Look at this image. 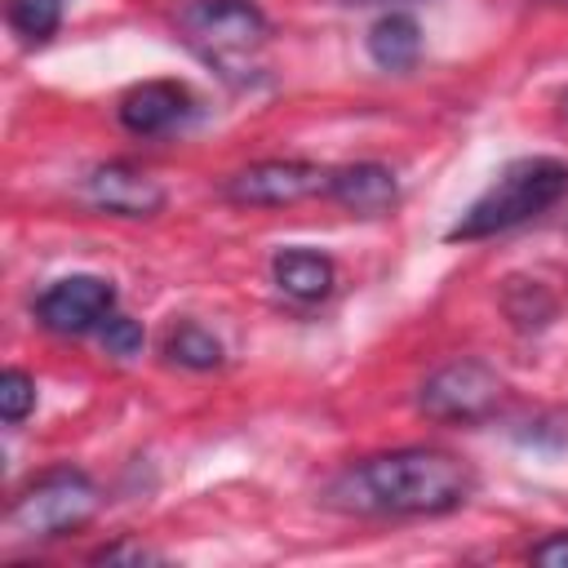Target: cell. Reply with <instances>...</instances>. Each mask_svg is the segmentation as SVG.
<instances>
[{"mask_svg": "<svg viewBox=\"0 0 568 568\" xmlns=\"http://www.w3.org/2000/svg\"><path fill=\"white\" fill-rule=\"evenodd\" d=\"M559 111H564V115H568V93H564V98H559Z\"/></svg>", "mask_w": 568, "mask_h": 568, "instance_id": "19", "label": "cell"}, {"mask_svg": "<svg viewBox=\"0 0 568 568\" xmlns=\"http://www.w3.org/2000/svg\"><path fill=\"white\" fill-rule=\"evenodd\" d=\"M328 200H337L342 209L359 213V217H377L395 204L399 186H395V173L386 164H373V160H359V164H342L328 173Z\"/></svg>", "mask_w": 568, "mask_h": 568, "instance_id": "10", "label": "cell"}, {"mask_svg": "<svg viewBox=\"0 0 568 568\" xmlns=\"http://www.w3.org/2000/svg\"><path fill=\"white\" fill-rule=\"evenodd\" d=\"M191 111H195V98L178 80H146L120 98V124L138 138H160L182 120H191Z\"/></svg>", "mask_w": 568, "mask_h": 568, "instance_id": "9", "label": "cell"}, {"mask_svg": "<svg viewBox=\"0 0 568 568\" xmlns=\"http://www.w3.org/2000/svg\"><path fill=\"white\" fill-rule=\"evenodd\" d=\"M164 355L182 368H217L222 364V342L200 324H178L164 337Z\"/></svg>", "mask_w": 568, "mask_h": 568, "instance_id": "13", "label": "cell"}, {"mask_svg": "<svg viewBox=\"0 0 568 568\" xmlns=\"http://www.w3.org/2000/svg\"><path fill=\"white\" fill-rule=\"evenodd\" d=\"M98 510V488L84 470L58 466L44 470L36 484H27L9 506V528L27 541H53L75 528H84Z\"/></svg>", "mask_w": 568, "mask_h": 568, "instance_id": "3", "label": "cell"}, {"mask_svg": "<svg viewBox=\"0 0 568 568\" xmlns=\"http://www.w3.org/2000/svg\"><path fill=\"white\" fill-rule=\"evenodd\" d=\"M178 31L200 58L231 67L266 40V18L253 0H186L178 9Z\"/></svg>", "mask_w": 568, "mask_h": 568, "instance_id": "4", "label": "cell"}, {"mask_svg": "<svg viewBox=\"0 0 568 568\" xmlns=\"http://www.w3.org/2000/svg\"><path fill=\"white\" fill-rule=\"evenodd\" d=\"M115 311V288L102 275H67L58 284H49L36 302V315L44 328L80 337L89 328H102V320Z\"/></svg>", "mask_w": 568, "mask_h": 568, "instance_id": "7", "label": "cell"}, {"mask_svg": "<svg viewBox=\"0 0 568 568\" xmlns=\"http://www.w3.org/2000/svg\"><path fill=\"white\" fill-rule=\"evenodd\" d=\"M422 53V27L408 13H382L368 27V58L382 71H408Z\"/></svg>", "mask_w": 568, "mask_h": 568, "instance_id": "12", "label": "cell"}, {"mask_svg": "<svg viewBox=\"0 0 568 568\" xmlns=\"http://www.w3.org/2000/svg\"><path fill=\"white\" fill-rule=\"evenodd\" d=\"M532 564H541V568H568V532H555V537L537 541L532 546Z\"/></svg>", "mask_w": 568, "mask_h": 568, "instance_id": "17", "label": "cell"}, {"mask_svg": "<svg viewBox=\"0 0 568 568\" xmlns=\"http://www.w3.org/2000/svg\"><path fill=\"white\" fill-rule=\"evenodd\" d=\"M271 280L293 302H324L337 284V266L315 248H284L271 257Z\"/></svg>", "mask_w": 568, "mask_h": 568, "instance_id": "11", "label": "cell"}, {"mask_svg": "<svg viewBox=\"0 0 568 568\" xmlns=\"http://www.w3.org/2000/svg\"><path fill=\"white\" fill-rule=\"evenodd\" d=\"M93 559H98V564H155L160 555H155V550H142V546H124V541H120V546L98 550Z\"/></svg>", "mask_w": 568, "mask_h": 568, "instance_id": "18", "label": "cell"}, {"mask_svg": "<svg viewBox=\"0 0 568 568\" xmlns=\"http://www.w3.org/2000/svg\"><path fill=\"white\" fill-rule=\"evenodd\" d=\"M62 4L67 0H4V13L27 44H44L62 22Z\"/></svg>", "mask_w": 568, "mask_h": 568, "instance_id": "14", "label": "cell"}, {"mask_svg": "<svg viewBox=\"0 0 568 568\" xmlns=\"http://www.w3.org/2000/svg\"><path fill=\"white\" fill-rule=\"evenodd\" d=\"M84 195H89L93 209L115 213V217H155L164 209V186L151 173H142L124 160L98 164L84 178Z\"/></svg>", "mask_w": 568, "mask_h": 568, "instance_id": "8", "label": "cell"}, {"mask_svg": "<svg viewBox=\"0 0 568 568\" xmlns=\"http://www.w3.org/2000/svg\"><path fill=\"white\" fill-rule=\"evenodd\" d=\"M564 195H568V164L564 160H555V155L510 160L497 173V182L448 226V240H484V235L510 231V226L546 213Z\"/></svg>", "mask_w": 568, "mask_h": 568, "instance_id": "2", "label": "cell"}, {"mask_svg": "<svg viewBox=\"0 0 568 568\" xmlns=\"http://www.w3.org/2000/svg\"><path fill=\"white\" fill-rule=\"evenodd\" d=\"M351 4H377V0H351Z\"/></svg>", "mask_w": 568, "mask_h": 568, "instance_id": "20", "label": "cell"}, {"mask_svg": "<svg viewBox=\"0 0 568 568\" xmlns=\"http://www.w3.org/2000/svg\"><path fill=\"white\" fill-rule=\"evenodd\" d=\"M501 404V377L484 359H453L422 382L417 408L430 422H484Z\"/></svg>", "mask_w": 568, "mask_h": 568, "instance_id": "5", "label": "cell"}, {"mask_svg": "<svg viewBox=\"0 0 568 568\" xmlns=\"http://www.w3.org/2000/svg\"><path fill=\"white\" fill-rule=\"evenodd\" d=\"M324 191H328V169L311 160H257L235 178H226V200L248 209H284Z\"/></svg>", "mask_w": 568, "mask_h": 568, "instance_id": "6", "label": "cell"}, {"mask_svg": "<svg viewBox=\"0 0 568 568\" xmlns=\"http://www.w3.org/2000/svg\"><path fill=\"white\" fill-rule=\"evenodd\" d=\"M31 408H36V382L22 368H4L0 373V417L9 426H18Z\"/></svg>", "mask_w": 568, "mask_h": 568, "instance_id": "16", "label": "cell"}, {"mask_svg": "<svg viewBox=\"0 0 568 568\" xmlns=\"http://www.w3.org/2000/svg\"><path fill=\"white\" fill-rule=\"evenodd\" d=\"M98 337H102V351H106V355H115V359H138V355H142V346H146L142 324H138V320H129V315H115V311L102 320Z\"/></svg>", "mask_w": 568, "mask_h": 568, "instance_id": "15", "label": "cell"}, {"mask_svg": "<svg viewBox=\"0 0 568 568\" xmlns=\"http://www.w3.org/2000/svg\"><path fill=\"white\" fill-rule=\"evenodd\" d=\"M475 488L462 457L444 448H395L351 462L324 493L328 506L351 515H444Z\"/></svg>", "mask_w": 568, "mask_h": 568, "instance_id": "1", "label": "cell"}]
</instances>
